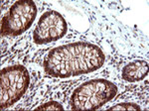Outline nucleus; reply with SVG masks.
Segmentation results:
<instances>
[{"mask_svg":"<svg viewBox=\"0 0 149 111\" xmlns=\"http://www.w3.org/2000/svg\"><path fill=\"white\" fill-rule=\"evenodd\" d=\"M105 61L98 46L86 42L71 43L54 48L44 59V69L54 78H68L95 71Z\"/></svg>","mask_w":149,"mask_h":111,"instance_id":"obj_1","label":"nucleus"},{"mask_svg":"<svg viewBox=\"0 0 149 111\" xmlns=\"http://www.w3.org/2000/svg\"><path fill=\"white\" fill-rule=\"evenodd\" d=\"M117 86L104 78H95L81 84L71 96V106L76 110L97 109L113 99Z\"/></svg>","mask_w":149,"mask_h":111,"instance_id":"obj_2","label":"nucleus"},{"mask_svg":"<svg viewBox=\"0 0 149 111\" xmlns=\"http://www.w3.org/2000/svg\"><path fill=\"white\" fill-rule=\"evenodd\" d=\"M30 83L29 71L24 66L14 65L1 69V109L14 105L27 91Z\"/></svg>","mask_w":149,"mask_h":111,"instance_id":"obj_3","label":"nucleus"},{"mask_svg":"<svg viewBox=\"0 0 149 111\" xmlns=\"http://www.w3.org/2000/svg\"><path fill=\"white\" fill-rule=\"evenodd\" d=\"M37 15V6L31 0H20L13 4L1 20V35L16 37L28 30Z\"/></svg>","mask_w":149,"mask_h":111,"instance_id":"obj_4","label":"nucleus"},{"mask_svg":"<svg viewBox=\"0 0 149 111\" xmlns=\"http://www.w3.org/2000/svg\"><path fill=\"white\" fill-rule=\"evenodd\" d=\"M68 31L64 17L55 10L45 12L40 17L33 33V40L38 45H45L62 39Z\"/></svg>","mask_w":149,"mask_h":111,"instance_id":"obj_5","label":"nucleus"},{"mask_svg":"<svg viewBox=\"0 0 149 111\" xmlns=\"http://www.w3.org/2000/svg\"><path fill=\"white\" fill-rule=\"evenodd\" d=\"M148 67L146 61H134L123 67L121 78L128 83L140 81L148 76Z\"/></svg>","mask_w":149,"mask_h":111,"instance_id":"obj_6","label":"nucleus"},{"mask_svg":"<svg viewBox=\"0 0 149 111\" xmlns=\"http://www.w3.org/2000/svg\"><path fill=\"white\" fill-rule=\"evenodd\" d=\"M110 110H140V106L132 102H122L113 105L109 108Z\"/></svg>","mask_w":149,"mask_h":111,"instance_id":"obj_7","label":"nucleus"},{"mask_svg":"<svg viewBox=\"0 0 149 111\" xmlns=\"http://www.w3.org/2000/svg\"><path fill=\"white\" fill-rule=\"evenodd\" d=\"M37 109L40 110H63L64 107L61 103L57 102V101H49V102H46L44 104L40 105L37 107Z\"/></svg>","mask_w":149,"mask_h":111,"instance_id":"obj_8","label":"nucleus"}]
</instances>
